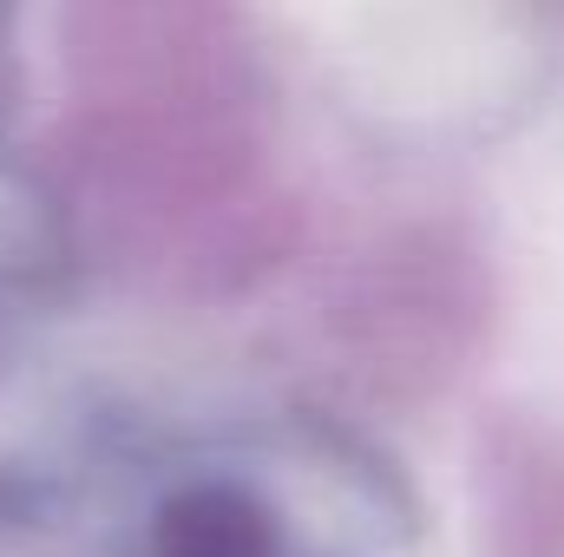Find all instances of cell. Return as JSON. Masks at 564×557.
Instances as JSON below:
<instances>
[{
	"mask_svg": "<svg viewBox=\"0 0 564 557\" xmlns=\"http://www.w3.org/2000/svg\"><path fill=\"white\" fill-rule=\"evenodd\" d=\"M375 499L335 446L191 452L144 492L139 557H381Z\"/></svg>",
	"mask_w": 564,
	"mask_h": 557,
	"instance_id": "6da1fadb",
	"label": "cell"
},
{
	"mask_svg": "<svg viewBox=\"0 0 564 557\" xmlns=\"http://www.w3.org/2000/svg\"><path fill=\"white\" fill-rule=\"evenodd\" d=\"M7 13H13V0H0V33H7Z\"/></svg>",
	"mask_w": 564,
	"mask_h": 557,
	"instance_id": "7a4b0ae2",
	"label": "cell"
}]
</instances>
